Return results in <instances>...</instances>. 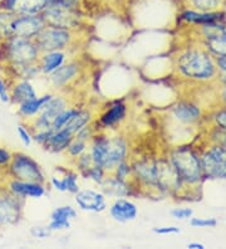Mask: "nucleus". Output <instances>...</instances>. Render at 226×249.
Returning a JSON list of instances; mask_svg holds the SVG:
<instances>
[{
	"label": "nucleus",
	"instance_id": "1",
	"mask_svg": "<svg viewBox=\"0 0 226 249\" xmlns=\"http://www.w3.org/2000/svg\"><path fill=\"white\" fill-rule=\"evenodd\" d=\"M94 164L112 173L121 161L130 159L128 139L116 131H97L88 145Z\"/></svg>",
	"mask_w": 226,
	"mask_h": 249
},
{
	"label": "nucleus",
	"instance_id": "2",
	"mask_svg": "<svg viewBox=\"0 0 226 249\" xmlns=\"http://www.w3.org/2000/svg\"><path fill=\"white\" fill-rule=\"evenodd\" d=\"M83 0H59L49 3L42 13L47 25L66 28L82 33L86 25V16L82 9Z\"/></svg>",
	"mask_w": 226,
	"mask_h": 249
},
{
	"label": "nucleus",
	"instance_id": "3",
	"mask_svg": "<svg viewBox=\"0 0 226 249\" xmlns=\"http://www.w3.org/2000/svg\"><path fill=\"white\" fill-rule=\"evenodd\" d=\"M210 52L202 49H189L177 58L176 68L182 77L193 81H208L216 74L215 59Z\"/></svg>",
	"mask_w": 226,
	"mask_h": 249
},
{
	"label": "nucleus",
	"instance_id": "4",
	"mask_svg": "<svg viewBox=\"0 0 226 249\" xmlns=\"http://www.w3.org/2000/svg\"><path fill=\"white\" fill-rule=\"evenodd\" d=\"M40 49L34 39L10 36L0 43V68L4 66H24L36 63L40 57Z\"/></svg>",
	"mask_w": 226,
	"mask_h": 249
},
{
	"label": "nucleus",
	"instance_id": "5",
	"mask_svg": "<svg viewBox=\"0 0 226 249\" xmlns=\"http://www.w3.org/2000/svg\"><path fill=\"white\" fill-rule=\"evenodd\" d=\"M167 159L184 184H197L204 178L201 158L189 146H178Z\"/></svg>",
	"mask_w": 226,
	"mask_h": 249
},
{
	"label": "nucleus",
	"instance_id": "6",
	"mask_svg": "<svg viewBox=\"0 0 226 249\" xmlns=\"http://www.w3.org/2000/svg\"><path fill=\"white\" fill-rule=\"evenodd\" d=\"M81 33L66 28L45 25V28L36 36L35 43L40 52H54V51H70L79 42Z\"/></svg>",
	"mask_w": 226,
	"mask_h": 249
},
{
	"label": "nucleus",
	"instance_id": "7",
	"mask_svg": "<svg viewBox=\"0 0 226 249\" xmlns=\"http://www.w3.org/2000/svg\"><path fill=\"white\" fill-rule=\"evenodd\" d=\"M4 173L9 179L38 182H47L48 180L42 165L34 158L20 151L13 152L12 160Z\"/></svg>",
	"mask_w": 226,
	"mask_h": 249
},
{
	"label": "nucleus",
	"instance_id": "8",
	"mask_svg": "<svg viewBox=\"0 0 226 249\" xmlns=\"http://www.w3.org/2000/svg\"><path fill=\"white\" fill-rule=\"evenodd\" d=\"M132 164V181L139 189V194L157 193V166L156 159L141 158L131 160Z\"/></svg>",
	"mask_w": 226,
	"mask_h": 249
},
{
	"label": "nucleus",
	"instance_id": "9",
	"mask_svg": "<svg viewBox=\"0 0 226 249\" xmlns=\"http://www.w3.org/2000/svg\"><path fill=\"white\" fill-rule=\"evenodd\" d=\"M85 66L77 58H70L55 72L45 77L49 86L57 92H66L83 76Z\"/></svg>",
	"mask_w": 226,
	"mask_h": 249
},
{
	"label": "nucleus",
	"instance_id": "10",
	"mask_svg": "<svg viewBox=\"0 0 226 249\" xmlns=\"http://www.w3.org/2000/svg\"><path fill=\"white\" fill-rule=\"evenodd\" d=\"M128 106L123 100H115L96 116L93 124L97 131H117L127 120Z\"/></svg>",
	"mask_w": 226,
	"mask_h": 249
},
{
	"label": "nucleus",
	"instance_id": "11",
	"mask_svg": "<svg viewBox=\"0 0 226 249\" xmlns=\"http://www.w3.org/2000/svg\"><path fill=\"white\" fill-rule=\"evenodd\" d=\"M204 177L210 179H226V147L214 145L201 156Z\"/></svg>",
	"mask_w": 226,
	"mask_h": 249
},
{
	"label": "nucleus",
	"instance_id": "12",
	"mask_svg": "<svg viewBox=\"0 0 226 249\" xmlns=\"http://www.w3.org/2000/svg\"><path fill=\"white\" fill-rule=\"evenodd\" d=\"M25 200L15 196L5 188L0 190V228L18 224L23 218Z\"/></svg>",
	"mask_w": 226,
	"mask_h": 249
},
{
	"label": "nucleus",
	"instance_id": "13",
	"mask_svg": "<svg viewBox=\"0 0 226 249\" xmlns=\"http://www.w3.org/2000/svg\"><path fill=\"white\" fill-rule=\"evenodd\" d=\"M47 25L42 14H19L13 18L12 36L35 39Z\"/></svg>",
	"mask_w": 226,
	"mask_h": 249
},
{
	"label": "nucleus",
	"instance_id": "14",
	"mask_svg": "<svg viewBox=\"0 0 226 249\" xmlns=\"http://www.w3.org/2000/svg\"><path fill=\"white\" fill-rule=\"evenodd\" d=\"M74 204L78 210L85 213H104L108 209L107 196L101 190L94 189H81L74 195Z\"/></svg>",
	"mask_w": 226,
	"mask_h": 249
},
{
	"label": "nucleus",
	"instance_id": "15",
	"mask_svg": "<svg viewBox=\"0 0 226 249\" xmlns=\"http://www.w3.org/2000/svg\"><path fill=\"white\" fill-rule=\"evenodd\" d=\"M157 194H170L184 185L169 159H156Z\"/></svg>",
	"mask_w": 226,
	"mask_h": 249
},
{
	"label": "nucleus",
	"instance_id": "16",
	"mask_svg": "<svg viewBox=\"0 0 226 249\" xmlns=\"http://www.w3.org/2000/svg\"><path fill=\"white\" fill-rule=\"evenodd\" d=\"M4 188L15 196L20 197L23 200L27 199H40L47 194V182L38 181H24V180L9 179L5 182Z\"/></svg>",
	"mask_w": 226,
	"mask_h": 249
},
{
	"label": "nucleus",
	"instance_id": "17",
	"mask_svg": "<svg viewBox=\"0 0 226 249\" xmlns=\"http://www.w3.org/2000/svg\"><path fill=\"white\" fill-rule=\"evenodd\" d=\"M79 174L77 170L68 167L57 166L55 174L49 179V185L58 193H68L74 195L81 190Z\"/></svg>",
	"mask_w": 226,
	"mask_h": 249
},
{
	"label": "nucleus",
	"instance_id": "18",
	"mask_svg": "<svg viewBox=\"0 0 226 249\" xmlns=\"http://www.w3.org/2000/svg\"><path fill=\"white\" fill-rule=\"evenodd\" d=\"M100 190L107 197L112 199H118V197H130L139 195V189L136 188L132 180L124 181L118 178H116L113 174L108 173L105 179L100 185Z\"/></svg>",
	"mask_w": 226,
	"mask_h": 249
},
{
	"label": "nucleus",
	"instance_id": "19",
	"mask_svg": "<svg viewBox=\"0 0 226 249\" xmlns=\"http://www.w3.org/2000/svg\"><path fill=\"white\" fill-rule=\"evenodd\" d=\"M108 213L115 222L121 224L135 222L139 214V207L135 201L127 199V197H118L113 199L111 205L108 207Z\"/></svg>",
	"mask_w": 226,
	"mask_h": 249
},
{
	"label": "nucleus",
	"instance_id": "20",
	"mask_svg": "<svg viewBox=\"0 0 226 249\" xmlns=\"http://www.w3.org/2000/svg\"><path fill=\"white\" fill-rule=\"evenodd\" d=\"M54 92H47L44 94H38L36 97L32 98V100H28L23 104L18 105L17 106V113L20 117V120L23 122H29L39 115L43 111V108L45 107V105L48 104L49 100L53 97Z\"/></svg>",
	"mask_w": 226,
	"mask_h": 249
},
{
	"label": "nucleus",
	"instance_id": "21",
	"mask_svg": "<svg viewBox=\"0 0 226 249\" xmlns=\"http://www.w3.org/2000/svg\"><path fill=\"white\" fill-rule=\"evenodd\" d=\"M70 106V97L64 94V92H57V93L53 94V97L49 100V102L45 105V107L43 108L42 112L39 115L34 117V119L39 120L40 122L47 124H51L52 121L59 115L62 111H64L66 108Z\"/></svg>",
	"mask_w": 226,
	"mask_h": 249
},
{
	"label": "nucleus",
	"instance_id": "22",
	"mask_svg": "<svg viewBox=\"0 0 226 249\" xmlns=\"http://www.w3.org/2000/svg\"><path fill=\"white\" fill-rule=\"evenodd\" d=\"M78 215V212L72 205H60L55 208L51 213V220H49V228L52 231H64L70 229L72 220H74Z\"/></svg>",
	"mask_w": 226,
	"mask_h": 249
},
{
	"label": "nucleus",
	"instance_id": "23",
	"mask_svg": "<svg viewBox=\"0 0 226 249\" xmlns=\"http://www.w3.org/2000/svg\"><path fill=\"white\" fill-rule=\"evenodd\" d=\"M70 59V51H54V52H43L38 59L40 73L43 77H48L53 72L63 66Z\"/></svg>",
	"mask_w": 226,
	"mask_h": 249
},
{
	"label": "nucleus",
	"instance_id": "24",
	"mask_svg": "<svg viewBox=\"0 0 226 249\" xmlns=\"http://www.w3.org/2000/svg\"><path fill=\"white\" fill-rule=\"evenodd\" d=\"M73 137H74V135L67 128L53 130L52 134L49 135L48 140L45 141L42 147L51 154H62V152H66L67 147L73 140Z\"/></svg>",
	"mask_w": 226,
	"mask_h": 249
},
{
	"label": "nucleus",
	"instance_id": "25",
	"mask_svg": "<svg viewBox=\"0 0 226 249\" xmlns=\"http://www.w3.org/2000/svg\"><path fill=\"white\" fill-rule=\"evenodd\" d=\"M10 94H12V104L18 106V105L23 104L25 101L36 97L38 92H36L32 81H28V79H14V81H12Z\"/></svg>",
	"mask_w": 226,
	"mask_h": 249
},
{
	"label": "nucleus",
	"instance_id": "26",
	"mask_svg": "<svg viewBox=\"0 0 226 249\" xmlns=\"http://www.w3.org/2000/svg\"><path fill=\"white\" fill-rule=\"evenodd\" d=\"M180 18L182 20L191 23L196 25H206L217 23V21H224V14L221 12H199L195 9H186L181 13Z\"/></svg>",
	"mask_w": 226,
	"mask_h": 249
},
{
	"label": "nucleus",
	"instance_id": "27",
	"mask_svg": "<svg viewBox=\"0 0 226 249\" xmlns=\"http://www.w3.org/2000/svg\"><path fill=\"white\" fill-rule=\"evenodd\" d=\"M174 119L182 124H192L201 117V109L193 104L180 102L171 111Z\"/></svg>",
	"mask_w": 226,
	"mask_h": 249
},
{
	"label": "nucleus",
	"instance_id": "28",
	"mask_svg": "<svg viewBox=\"0 0 226 249\" xmlns=\"http://www.w3.org/2000/svg\"><path fill=\"white\" fill-rule=\"evenodd\" d=\"M48 5V0H17L13 13L19 14H42Z\"/></svg>",
	"mask_w": 226,
	"mask_h": 249
},
{
	"label": "nucleus",
	"instance_id": "29",
	"mask_svg": "<svg viewBox=\"0 0 226 249\" xmlns=\"http://www.w3.org/2000/svg\"><path fill=\"white\" fill-rule=\"evenodd\" d=\"M96 119V115L92 111L90 107H79L77 115L73 117V120L70 121V124L67 126V130H70L73 135L77 132L78 130H81L82 127H85L87 124H92Z\"/></svg>",
	"mask_w": 226,
	"mask_h": 249
},
{
	"label": "nucleus",
	"instance_id": "30",
	"mask_svg": "<svg viewBox=\"0 0 226 249\" xmlns=\"http://www.w3.org/2000/svg\"><path fill=\"white\" fill-rule=\"evenodd\" d=\"M78 108L79 107L77 106H73L70 105L68 108H66L64 111L59 113V115L55 117L53 121H52V128L53 130H60V128H66L68 124H70V121L73 120L77 112H78Z\"/></svg>",
	"mask_w": 226,
	"mask_h": 249
},
{
	"label": "nucleus",
	"instance_id": "31",
	"mask_svg": "<svg viewBox=\"0 0 226 249\" xmlns=\"http://www.w3.org/2000/svg\"><path fill=\"white\" fill-rule=\"evenodd\" d=\"M206 47H208L209 52L215 57L226 55V34L208 38Z\"/></svg>",
	"mask_w": 226,
	"mask_h": 249
},
{
	"label": "nucleus",
	"instance_id": "32",
	"mask_svg": "<svg viewBox=\"0 0 226 249\" xmlns=\"http://www.w3.org/2000/svg\"><path fill=\"white\" fill-rule=\"evenodd\" d=\"M107 171L103 169L102 166H100V165L97 164H93L92 166L89 167V169H87L86 171H83L82 174H79V177L82 178V179L85 180H88V181H92L93 184H96V185L100 186L101 184L103 182V180L105 179V177H107Z\"/></svg>",
	"mask_w": 226,
	"mask_h": 249
},
{
	"label": "nucleus",
	"instance_id": "33",
	"mask_svg": "<svg viewBox=\"0 0 226 249\" xmlns=\"http://www.w3.org/2000/svg\"><path fill=\"white\" fill-rule=\"evenodd\" d=\"M14 17V13L0 9V43L12 36V21Z\"/></svg>",
	"mask_w": 226,
	"mask_h": 249
},
{
	"label": "nucleus",
	"instance_id": "34",
	"mask_svg": "<svg viewBox=\"0 0 226 249\" xmlns=\"http://www.w3.org/2000/svg\"><path fill=\"white\" fill-rule=\"evenodd\" d=\"M192 9L199 12H217L225 0H189Z\"/></svg>",
	"mask_w": 226,
	"mask_h": 249
},
{
	"label": "nucleus",
	"instance_id": "35",
	"mask_svg": "<svg viewBox=\"0 0 226 249\" xmlns=\"http://www.w3.org/2000/svg\"><path fill=\"white\" fill-rule=\"evenodd\" d=\"M88 145H89V143L86 142V141L73 137V140L70 141V143L68 145V147H67L66 150L67 156H68L72 161H74L75 159L79 158L82 154H85V152L87 151Z\"/></svg>",
	"mask_w": 226,
	"mask_h": 249
},
{
	"label": "nucleus",
	"instance_id": "36",
	"mask_svg": "<svg viewBox=\"0 0 226 249\" xmlns=\"http://www.w3.org/2000/svg\"><path fill=\"white\" fill-rule=\"evenodd\" d=\"M111 174H113L116 178L124 181H130L132 180V164H131L130 159L121 161L120 164L113 169Z\"/></svg>",
	"mask_w": 226,
	"mask_h": 249
},
{
	"label": "nucleus",
	"instance_id": "37",
	"mask_svg": "<svg viewBox=\"0 0 226 249\" xmlns=\"http://www.w3.org/2000/svg\"><path fill=\"white\" fill-rule=\"evenodd\" d=\"M17 135H18L19 140L25 147H30L32 143H33V134H32V130H30L29 124L27 122H23L18 124L17 127Z\"/></svg>",
	"mask_w": 226,
	"mask_h": 249
},
{
	"label": "nucleus",
	"instance_id": "38",
	"mask_svg": "<svg viewBox=\"0 0 226 249\" xmlns=\"http://www.w3.org/2000/svg\"><path fill=\"white\" fill-rule=\"evenodd\" d=\"M12 81L5 76L0 77V102L4 105L12 104Z\"/></svg>",
	"mask_w": 226,
	"mask_h": 249
},
{
	"label": "nucleus",
	"instance_id": "39",
	"mask_svg": "<svg viewBox=\"0 0 226 249\" xmlns=\"http://www.w3.org/2000/svg\"><path fill=\"white\" fill-rule=\"evenodd\" d=\"M73 164H74L75 170L78 171V174H82L83 171H86L87 169H89V167L94 164V161H93V159H92V156H90L89 151L87 150L85 154H82L79 158L75 159V160L73 161Z\"/></svg>",
	"mask_w": 226,
	"mask_h": 249
},
{
	"label": "nucleus",
	"instance_id": "40",
	"mask_svg": "<svg viewBox=\"0 0 226 249\" xmlns=\"http://www.w3.org/2000/svg\"><path fill=\"white\" fill-rule=\"evenodd\" d=\"M30 235L35 239H39V240H44V239H48L49 237L52 235V229L49 228V225H33L29 231Z\"/></svg>",
	"mask_w": 226,
	"mask_h": 249
},
{
	"label": "nucleus",
	"instance_id": "41",
	"mask_svg": "<svg viewBox=\"0 0 226 249\" xmlns=\"http://www.w3.org/2000/svg\"><path fill=\"white\" fill-rule=\"evenodd\" d=\"M97 130L96 127H94L93 122L89 124H87V126H85V127H82L81 130H78L77 132L74 134V137L75 139H79V140H83L86 141V142L89 143V141L92 140V137L96 135Z\"/></svg>",
	"mask_w": 226,
	"mask_h": 249
},
{
	"label": "nucleus",
	"instance_id": "42",
	"mask_svg": "<svg viewBox=\"0 0 226 249\" xmlns=\"http://www.w3.org/2000/svg\"><path fill=\"white\" fill-rule=\"evenodd\" d=\"M190 225L193 228H214L217 225L215 218H190Z\"/></svg>",
	"mask_w": 226,
	"mask_h": 249
},
{
	"label": "nucleus",
	"instance_id": "43",
	"mask_svg": "<svg viewBox=\"0 0 226 249\" xmlns=\"http://www.w3.org/2000/svg\"><path fill=\"white\" fill-rule=\"evenodd\" d=\"M13 158V151L8 147L0 146V170L5 171V169L9 165L10 160Z\"/></svg>",
	"mask_w": 226,
	"mask_h": 249
},
{
	"label": "nucleus",
	"instance_id": "44",
	"mask_svg": "<svg viewBox=\"0 0 226 249\" xmlns=\"http://www.w3.org/2000/svg\"><path fill=\"white\" fill-rule=\"evenodd\" d=\"M193 212L190 208H176L171 212V215L177 220H187L192 216Z\"/></svg>",
	"mask_w": 226,
	"mask_h": 249
},
{
	"label": "nucleus",
	"instance_id": "45",
	"mask_svg": "<svg viewBox=\"0 0 226 249\" xmlns=\"http://www.w3.org/2000/svg\"><path fill=\"white\" fill-rule=\"evenodd\" d=\"M215 64H216V70L221 73V81L226 85V55L215 57Z\"/></svg>",
	"mask_w": 226,
	"mask_h": 249
},
{
	"label": "nucleus",
	"instance_id": "46",
	"mask_svg": "<svg viewBox=\"0 0 226 249\" xmlns=\"http://www.w3.org/2000/svg\"><path fill=\"white\" fill-rule=\"evenodd\" d=\"M152 231L158 235H169V234H178L181 231L175 225H171V227H155Z\"/></svg>",
	"mask_w": 226,
	"mask_h": 249
},
{
	"label": "nucleus",
	"instance_id": "47",
	"mask_svg": "<svg viewBox=\"0 0 226 249\" xmlns=\"http://www.w3.org/2000/svg\"><path fill=\"white\" fill-rule=\"evenodd\" d=\"M215 122L219 126V128L226 131V109L223 111H219V112L215 115Z\"/></svg>",
	"mask_w": 226,
	"mask_h": 249
},
{
	"label": "nucleus",
	"instance_id": "48",
	"mask_svg": "<svg viewBox=\"0 0 226 249\" xmlns=\"http://www.w3.org/2000/svg\"><path fill=\"white\" fill-rule=\"evenodd\" d=\"M187 248L189 249H205V246L199 242H191V243L187 244Z\"/></svg>",
	"mask_w": 226,
	"mask_h": 249
},
{
	"label": "nucleus",
	"instance_id": "49",
	"mask_svg": "<svg viewBox=\"0 0 226 249\" xmlns=\"http://www.w3.org/2000/svg\"><path fill=\"white\" fill-rule=\"evenodd\" d=\"M100 3L107 4V5H117V4H121L123 0H97Z\"/></svg>",
	"mask_w": 226,
	"mask_h": 249
},
{
	"label": "nucleus",
	"instance_id": "50",
	"mask_svg": "<svg viewBox=\"0 0 226 249\" xmlns=\"http://www.w3.org/2000/svg\"><path fill=\"white\" fill-rule=\"evenodd\" d=\"M55 1H59V0H48V4L49 3H55Z\"/></svg>",
	"mask_w": 226,
	"mask_h": 249
}]
</instances>
